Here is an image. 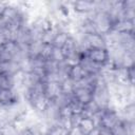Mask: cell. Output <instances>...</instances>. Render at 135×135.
<instances>
[{"label":"cell","instance_id":"9a60e30c","mask_svg":"<svg viewBox=\"0 0 135 135\" xmlns=\"http://www.w3.org/2000/svg\"><path fill=\"white\" fill-rule=\"evenodd\" d=\"M52 52H53V45L52 44H47V43H43L42 44V47H41V52H40L39 57L42 58L44 61L51 60Z\"/></svg>","mask_w":135,"mask_h":135},{"label":"cell","instance_id":"5bb4252c","mask_svg":"<svg viewBox=\"0 0 135 135\" xmlns=\"http://www.w3.org/2000/svg\"><path fill=\"white\" fill-rule=\"evenodd\" d=\"M75 85L76 83L70 79V78H66L64 79L62 82H61V90H62V93L63 94H68V95H72L74 89H75Z\"/></svg>","mask_w":135,"mask_h":135},{"label":"cell","instance_id":"3957f363","mask_svg":"<svg viewBox=\"0 0 135 135\" xmlns=\"http://www.w3.org/2000/svg\"><path fill=\"white\" fill-rule=\"evenodd\" d=\"M23 98L14 89H0V105L11 107L16 104Z\"/></svg>","mask_w":135,"mask_h":135},{"label":"cell","instance_id":"9c48e42d","mask_svg":"<svg viewBox=\"0 0 135 135\" xmlns=\"http://www.w3.org/2000/svg\"><path fill=\"white\" fill-rule=\"evenodd\" d=\"M97 126H96V122L94 121V119L89 116H82L79 121V124H78V128L83 135H88Z\"/></svg>","mask_w":135,"mask_h":135},{"label":"cell","instance_id":"ac0fdd59","mask_svg":"<svg viewBox=\"0 0 135 135\" xmlns=\"http://www.w3.org/2000/svg\"><path fill=\"white\" fill-rule=\"evenodd\" d=\"M98 129H99L100 135H114L112 129H108V128H104V127H98Z\"/></svg>","mask_w":135,"mask_h":135},{"label":"cell","instance_id":"2e32d148","mask_svg":"<svg viewBox=\"0 0 135 135\" xmlns=\"http://www.w3.org/2000/svg\"><path fill=\"white\" fill-rule=\"evenodd\" d=\"M51 60L57 63H60L64 60V55L61 51V49H57L53 46V52H52V56H51Z\"/></svg>","mask_w":135,"mask_h":135},{"label":"cell","instance_id":"7a4b0ae2","mask_svg":"<svg viewBox=\"0 0 135 135\" xmlns=\"http://www.w3.org/2000/svg\"><path fill=\"white\" fill-rule=\"evenodd\" d=\"M85 57L99 66H103L110 61V54L108 49H90L86 52Z\"/></svg>","mask_w":135,"mask_h":135},{"label":"cell","instance_id":"e0dca14e","mask_svg":"<svg viewBox=\"0 0 135 135\" xmlns=\"http://www.w3.org/2000/svg\"><path fill=\"white\" fill-rule=\"evenodd\" d=\"M81 117H82L81 114H72V116L70 117V129L78 127Z\"/></svg>","mask_w":135,"mask_h":135},{"label":"cell","instance_id":"d6986e66","mask_svg":"<svg viewBox=\"0 0 135 135\" xmlns=\"http://www.w3.org/2000/svg\"><path fill=\"white\" fill-rule=\"evenodd\" d=\"M68 135H83V134L81 133V131L79 130V128L76 127V128H71L69 130V134Z\"/></svg>","mask_w":135,"mask_h":135},{"label":"cell","instance_id":"7c38bea8","mask_svg":"<svg viewBox=\"0 0 135 135\" xmlns=\"http://www.w3.org/2000/svg\"><path fill=\"white\" fill-rule=\"evenodd\" d=\"M100 109L99 107L95 103L94 100L90 101L89 103L83 105V111H82V116H89V117H93L97 112H99Z\"/></svg>","mask_w":135,"mask_h":135},{"label":"cell","instance_id":"5b68a950","mask_svg":"<svg viewBox=\"0 0 135 135\" xmlns=\"http://www.w3.org/2000/svg\"><path fill=\"white\" fill-rule=\"evenodd\" d=\"M72 96H73V99L77 100L78 102L84 105L93 100V91L90 88L76 84L72 93Z\"/></svg>","mask_w":135,"mask_h":135},{"label":"cell","instance_id":"277c9868","mask_svg":"<svg viewBox=\"0 0 135 135\" xmlns=\"http://www.w3.org/2000/svg\"><path fill=\"white\" fill-rule=\"evenodd\" d=\"M71 8L75 15H89L96 11L95 1L93 0L71 1Z\"/></svg>","mask_w":135,"mask_h":135},{"label":"cell","instance_id":"ba28073f","mask_svg":"<svg viewBox=\"0 0 135 135\" xmlns=\"http://www.w3.org/2000/svg\"><path fill=\"white\" fill-rule=\"evenodd\" d=\"M89 74L84 71L81 64H77L74 66H70L69 69V78L72 79L75 83L81 82Z\"/></svg>","mask_w":135,"mask_h":135},{"label":"cell","instance_id":"44dd1931","mask_svg":"<svg viewBox=\"0 0 135 135\" xmlns=\"http://www.w3.org/2000/svg\"><path fill=\"white\" fill-rule=\"evenodd\" d=\"M0 135H2V134H1V132H0Z\"/></svg>","mask_w":135,"mask_h":135},{"label":"cell","instance_id":"4fadbf2b","mask_svg":"<svg viewBox=\"0 0 135 135\" xmlns=\"http://www.w3.org/2000/svg\"><path fill=\"white\" fill-rule=\"evenodd\" d=\"M69 130L70 129L64 128L59 124H52V126H50L46 135H68Z\"/></svg>","mask_w":135,"mask_h":135},{"label":"cell","instance_id":"ffe728a7","mask_svg":"<svg viewBox=\"0 0 135 135\" xmlns=\"http://www.w3.org/2000/svg\"><path fill=\"white\" fill-rule=\"evenodd\" d=\"M88 135H100V132H99V129L98 127H96L94 130H92Z\"/></svg>","mask_w":135,"mask_h":135},{"label":"cell","instance_id":"6da1fadb","mask_svg":"<svg viewBox=\"0 0 135 135\" xmlns=\"http://www.w3.org/2000/svg\"><path fill=\"white\" fill-rule=\"evenodd\" d=\"M119 121H120V117H119L118 111H115L112 109H105V110H102L101 112V116L97 127L113 129L115 126L118 124Z\"/></svg>","mask_w":135,"mask_h":135},{"label":"cell","instance_id":"8fae6325","mask_svg":"<svg viewBox=\"0 0 135 135\" xmlns=\"http://www.w3.org/2000/svg\"><path fill=\"white\" fill-rule=\"evenodd\" d=\"M69 37H70V34L69 33H66V32H58L57 35H56V37L53 40L52 45L54 47H57V49H62Z\"/></svg>","mask_w":135,"mask_h":135},{"label":"cell","instance_id":"8992f818","mask_svg":"<svg viewBox=\"0 0 135 135\" xmlns=\"http://www.w3.org/2000/svg\"><path fill=\"white\" fill-rule=\"evenodd\" d=\"M42 89H43V94L50 101H54L62 93L61 83L56 81H43Z\"/></svg>","mask_w":135,"mask_h":135},{"label":"cell","instance_id":"52a82bcc","mask_svg":"<svg viewBox=\"0 0 135 135\" xmlns=\"http://www.w3.org/2000/svg\"><path fill=\"white\" fill-rule=\"evenodd\" d=\"M135 22L130 19H121L113 24L112 30L118 33H134Z\"/></svg>","mask_w":135,"mask_h":135},{"label":"cell","instance_id":"30bf717a","mask_svg":"<svg viewBox=\"0 0 135 135\" xmlns=\"http://www.w3.org/2000/svg\"><path fill=\"white\" fill-rule=\"evenodd\" d=\"M0 132L2 135H18V129L13 121H5L0 124Z\"/></svg>","mask_w":135,"mask_h":135}]
</instances>
